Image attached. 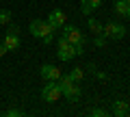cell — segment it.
<instances>
[{
	"label": "cell",
	"mask_w": 130,
	"mask_h": 117,
	"mask_svg": "<svg viewBox=\"0 0 130 117\" xmlns=\"http://www.w3.org/2000/svg\"><path fill=\"white\" fill-rule=\"evenodd\" d=\"M28 28H30V35H32V37L41 39L43 43H52V39H54V33H56V28L52 26L48 20H32Z\"/></svg>",
	"instance_id": "6da1fadb"
},
{
	"label": "cell",
	"mask_w": 130,
	"mask_h": 117,
	"mask_svg": "<svg viewBox=\"0 0 130 117\" xmlns=\"http://www.w3.org/2000/svg\"><path fill=\"white\" fill-rule=\"evenodd\" d=\"M91 115H93V117H104V115H106V111H104V108H93Z\"/></svg>",
	"instance_id": "9a60e30c"
},
{
	"label": "cell",
	"mask_w": 130,
	"mask_h": 117,
	"mask_svg": "<svg viewBox=\"0 0 130 117\" xmlns=\"http://www.w3.org/2000/svg\"><path fill=\"white\" fill-rule=\"evenodd\" d=\"M113 113H115L117 117H124L126 113H128V104H126L124 100H115V102H113Z\"/></svg>",
	"instance_id": "30bf717a"
},
{
	"label": "cell",
	"mask_w": 130,
	"mask_h": 117,
	"mask_svg": "<svg viewBox=\"0 0 130 117\" xmlns=\"http://www.w3.org/2000/svg\"><path fill=\"white\" fill-rule=\"evenodd\" d=\"M7 52H9V50H7V48H5V43L0 41V56H5V54H7Z\"/></svg>",
	"instance_id": "d6986e66"
},
{
	"label": "cell",
	"mask_w": 130,
	"mask_h": 117,
	"mask_svg": "<svg viewBox=\"0 0 130 117\" xmlns=\"http://www.w3.org/2000/svg\"><path fill=\"white\" fill-rule=\"evenodd\" d=\"M102 35L104 37H111V39H124L126 37V28L119 22H108V24L102 26Z\"/></svg>",
	"instance_id": "5b68a950"
},
{
	"label": "cell",
	"mask_w": 130,
	"mask_h": 117,
	"mask_svg": "<svg viewBox=\"0 0 130 117\" xmlns=\"http://www.w3.org/2000/svg\"><path fill=\"white\" fill-rule=\"evenodd\" d=\"M124 2H126V5H130V0H124Z\"/></svg>",
	"instance_id": "44dd1931"
},
{
	"label": "cell",
	"mask_w": 130,
	"mask_h": 117,
	"mask_svg": "<svg viewBox=\"0 0 130 117\" xmlns=\"http://www.w3.org/2000/svg\"><path fill=\"white\" fill-rule=\"evenodd\" d=\"M126 18H130V5H128V15H126Z\"/></svg>",
	"instance_id": "ffe728a7"
},
{
	"label": "cell",
	"mask_w": 130,
	"mask_h": 117,
	"mask_svg": "<svg viewBox=\"0 0 130 117\" xmlns=\"http://www.w3.org/2000/svg\"><path fill=\"white\" fill-rule=\"evenodd\" d=\"M95 37H98V39H95V46H98V48H102L104 43H106V41L102 39V35H95Z\"/></svg>",
	"instance_id": "ac0fdd59"
},
{
	"label": "cell",
	"mask_w": 130,
	"mask_h": 117,
	"mask_svg": "<svg viewBox=\"0 0 130 117\" xmlns=\"http://www.w3.org/2000/svg\"><path fill=\"white\" fill-rule=\"evenodd\" d=\"M102 2H104V0H89V5L93 7V11H95V9H100V7H102Z\"/></svg>",
	"instance_id": "e0dca14e"
},
{
	"label": "cell",
	"mask_w": 130,
	"mask_h": 117,
	"mask_svg": "<svg viewBox=\"0 0 130 117\" xmlns=\"http://www.w3.org/2000/svg\"><path fill=\"white\" fill-rule=\"evenodd\" d=\"M65 20H67V15H65V11H63V9H52V11H50V15H48V22H50L54 28H63Z\"/></svg>",
	"instance_id": "ba28073f"
},
{
	"label": "cell",
	"mask_w": 130,
	"mask_h": 117,
	"mask_svg": "<svg viewBox=\"0 0 130 117\" xmlns=\"http://www.w3.org/2000/svg\"><path fill=\"white\" fill-rule=\"evenodd\" d=\"M2 43H5V48H7L9 52H15V50H20V37H18V30H15V28H11L9 33L5 35Z\"/></svg>",
	"instance_id": "52a82bcc"
},
{
	"label": "cell",
	"mask_w": 130,
	"mask_h": 117,
	"mask_svg": "<svg viewBox=\"0 0 130 117\" xmlns=\"http://www.w3.org/2000/svg\"><path fill=\"white\" fill-rule=\"evenodd\" d=\"M56 85L61 87V93H63L65 98L70 100V102H76V100L80 98V87L70 78V74L59 76V78H56Z\"/></svg>",
	"instance_id": "7a4b0ae2"
},
{
	"label": "cell",
	"mask_w": 130,
	"mask_h": 117,
	"mask_svg": "<svg viewBox=\"0 0 130 117\" xmlns=\"http://www.w3.org/2000/svg\"><path fill=\"white\" fill-rule=\"evenodd\" d=\"M7 115H9V117H20V115H24V113L18 111V108H11V111H7Z\"/></svg>",
	"instance_id": "2e32d148"
},
{
	"label": "cell",
	"mask_w": 130,
	"mask_h": 117,
	"mask_svg": "<svg viewBox=\"0 0 130 117\" xmlns=\"http://www.w3.org/2000/svg\"><path fill=\"white\" fill-rule=\"evenodd\" d=\"M63 37L70 43H74V46H83L85 43V35L80 33V28L72 26V24H67V22L63 24Z\"/></svg>",
	"instance_id": "277c9868"
},
{
	"label": "cell",
	"mask_w": 130,
	"mask_h": 117,
	"mask_svg": "<svg viewBox=\"0 0 130 117\" xmlns=\"http://www.w3.org/2000/svg\"><path fill=\"white\" fill-rule=\"evenodd\" d=\"M83 54V46H74V43H67V46L59 48V59L61 61H70L74 56Z\"/></svg>",
	"instance_id": "8992f818"
},
{
	"label": "cell",
	"mask_w": 130,
	"mask_h": 117,
	"mask_svg": "<svg viewBox=\"0 0 130 117\" xmlns=\"http://www.w3.org/2000/svg\"><path fill=\"white\" fill-rule=\"evenodd\" d=\"M83 76H85V72H83V67H74V70L70 72V78L74 80V82H78V80L83 78Z\"/></svg>",
	"instance_id": "4fadbf2b"
},
{
	"label": "cell",
	"mask_w": 130,
	"mask_h": 117,
	"mask_svg": "<svg viewBox=\"0 0 130 117\" xmlns=\"http://www.w3.org/2000/svg\"><path fill=\"white\" fill-rule=\"evenodd\" d=\"M61 95L63 93H61V87L56 85V80H48L43 85V89H41V100L43 102H56Z\"/></svg>",
	"instance_id": "3957f363"
},
{
	"label": "cell",
	"mask_w": 130,
	"mask_h": 117,
	"mask_svg": "<svg viewBox=\"0 0 130 117\" xmlns=\"http://www.w3.org/2000/svg\"><path fill=\"white\" fill-rule=\"evenodd\" d=\"M115 13L119 18H126L128 15V5H126L124 0H115Z\"/></svg>",
	"instance_id": "7c38bea8"
},
{
	"label": "cell",
	"mask_w": 130,
	"mask_h": 117,
	"mask_svg": "<svg viewBox=\"0 0 130 117\" xmlns=\"http://www.w3.org/2000/svg\"><path fill=\"white\" fill-rule=\"evenodd\" d=\"M87 24H89V30H91L93 35H102V24L98 22L95 18H89V20H87Z\"/></svg>",
	"instance_id": "8fae6325"
},
{
	"label": "cell",
	"mask_w": 130,
	"mask_h": 117,
	"mask_svg": "<svg viewBox=\"0 0 130 117\" xmlns=\"http://www.w3.org/2000/svg\"><path fill=\"white\" fill-rule=\"evenodd\" d=\"M39 76H41L43 80H56L61 76V70L56 65H41L39 67Z\"/></svg>",
	"instance_id": "9c48e42d"
},
{
	"label": "cell",
	"mask_w": 130,
	"mask_h": 117,
	"mask_svg": "<svg viewBox=\"0 0 130 117\" xmlns=\"http://www.w3.org/2000/svg\"><path fill=\"white\" fill-rule=\"evenodd\" d=\"M9 22H11V11L0 9V26H2V24H9Z\"/></svg>",
	"instance_id": "5bb4252c"
}]
</instances>
